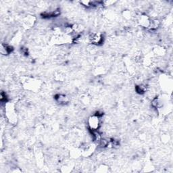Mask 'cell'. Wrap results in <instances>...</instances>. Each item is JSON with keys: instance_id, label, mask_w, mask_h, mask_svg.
Returning <instances> with one entry per match:
<instances>
[{"instance_id": "3957f363", "label": "cell", "mask_w": 173, "mask_h": 173, "mask_svg": "<svg viewBox=\"0 0 173 173\" xmlns=\"http://www.w3.org/2000/svg\"><path fill=\"white\" fill-rule=\"evenodd\" d=\"M56 100L59 103H66L68 102V98L64 95H58L57 98H56Z\"/></svg>"}, {"instance_id": "7a4b0ae2", "label": "cell", "mask_w": 173, "mask_h": 173, "mask_svg": "<svg viewBox=\"0 0 173 173\" xmlns=\"http://www.w3.org/2000/svg\"><path fill=\"white\" fill-rule=\"evenodd\" d=\"M89 39H90L91 42L92 43L96 44V45H99L100 43H102L104 41V37L103 35L100 33H93L89 37Z\"/></svg>"}, {"instance_id": "277c9868", "label": "cell", "mask_w": 173, "mask_h": 173, "mask_svg": "<svg viewBox=\"0 0 173 173\" xmlns=\"http://www.w3.org/2000/svg\"><path fill=\"white\" fill-rule=\"evenodd\" d=\"M146 90H147V88L145 85H139V86H137V87H136L137 92L139 94H144V93L146 92Z\"/></svg>"}, {"instance_id": "6da1fadb", "label": "cell", "mask_w": 173, "mask_h": 173, "mask_svg": "<svg viewBox=\"0 0 173 173\" xmlns=\"http://www.w3.org/2000/svg\"><path fill=\"white\" fill-rule=\"evenodd\" d=\"M100 116L95 114L94 116H91L88 120V124L89 128L92 131H98L100 126Z\"/></svg>"}]
</instances>
